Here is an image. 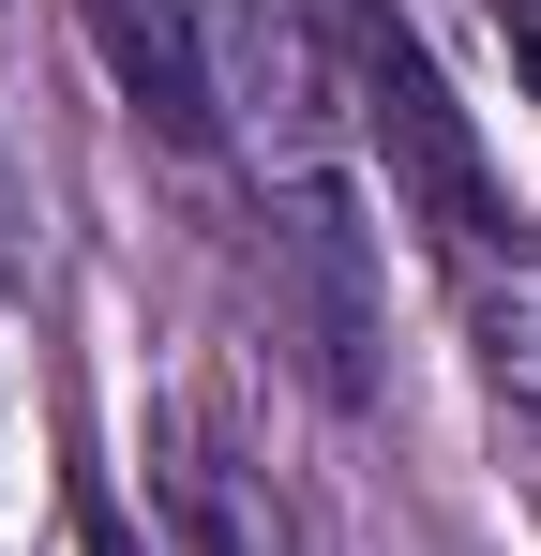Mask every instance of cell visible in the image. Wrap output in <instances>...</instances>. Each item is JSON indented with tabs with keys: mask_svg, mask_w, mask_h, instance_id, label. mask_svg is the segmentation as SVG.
<instances>
[{
	"mask_svg": "<svg viewBox=\"0 0 541 556\" xmlns=\"http://www.w3.org/2000/svg\"><path fill=\"white\" fill-rule=\"evenodd\" d=\"M496 30H512V76H527V105H541V0H496Z\"/></svg>",
	"mask_w": 541,
	"mask_h": 556,
	"instance_id": "277c9868",
	"label": "cell"
},
{
	"mask_svg": "<svg viewBox=\"0 0 541 556\" xmlns=\"http://www.w3.org/2000/svg\"><path fill=\"white\" fill-rule=\"evenodd\" d=\"M0 226H15V181H0Z\"/></svg>",
	"mask_w": 541,
	"mask_h": 556,
	"instance_id": "5b68a950",
	"label": "cell"
},
{
	"mask_svg": "<svg viewBox=\"0 0 541 556\" xmlns=\"http://www.w3.org/2000/svg\"><path fill=\"white\" fill-rule=\"evenodd\" d=\"M76 30L105 61V91L166 151H226V121H211V0H76Z\"/></svg>",
	"mask_w": 541,
	"mask_h": 556,
	"instance_id": "7a4b0ae2",
	"label": "cell"
},
{
	"mask_svg": "<svg viewBox=\"0 0 541 556\" xmlns=\"http://www.w3.org/2000/svg\"><path fill=\"white\" fill-rule=\"evenodd\" d=\"M286 15H301V46H316V76H331L347 151L391 181V211L422 226V256L496 241V226H512V195H496V166H481V121L451 105L437 46L406 30V0H286Z\"/></svg>",
	"mask_w": 541,
	"mask_h": 556,
	"instance_id": "6da1fadb",
	"label": "cell"
},
{
	"mask_svg": "<svg viewBox=\"0 0 541 556\" xmlns=\"http://www.w3.org/2000/svg\"><path fill=\"white\" fill-rule=\"evenodd\" d=\"M76 542H90V556H136V527L105 511V481H76Z\"/></svg>",
	"mask_w": 541,
	"mask_h": 556,
	"instance_id": "3957f363",
	"label": "cell"
}]
</instances>
